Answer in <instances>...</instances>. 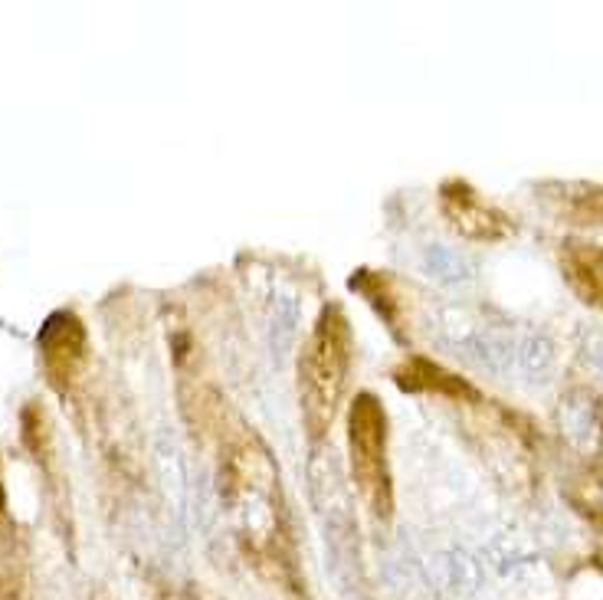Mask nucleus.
Segmentation results:
<instances>
[{"label": "nucleus", "instance_id": "0eeeda50", "mask_svg": "<svg viewBox=\"0 0 603 600\" xmlns=\"http://www.w3.org/2000/svg\"><path fill=\"white\" fill-rule=\"evenodd\" d=\"M581 355L590 368L603 374V328H587L581 335Z\"/></svg>", "mask_w": 603, "mask_h": 600}, {"label": "nucleus", "instance_id": "20e7f679", "mask_svg": "<svg viewBox=\"0 0 603 600\" xmlns=\"http://www.w3.org/2000/svg\"><path fill=\"white\" fill-rule=\"evenodd\" d=\"M433 571H436V584L453 597L476 594V587L482 581L479 561L469 558L466 551H446V555H440L433 561Z\"/></svg>", "mask_w": 603, "mask_h": 600}, {"label": "nucleus", "instance_id": "39448f33", "mask_svg": "<svg viewBox=\"0 0 603 600\" xmlns=\"http://www.w3.org/2000/svg\"><path fill=\"white\" fill-rule=\"evenodd\" d=\"M554 361H558V351H554V341L541 332H525L518 338L515 348V368L525 374L528 381L545 384L554 374Z\"/></svg>", "mask_w": 603, "mask_h": 600}, {"label": "nucleus", "instance_id": "423d86ee", "mask_svg": "<svg viewBox=\"0 0 603 600\" xmlns=\"http://www.w3.org/2000/svg\"><path fill=\"white\" fill-rule=\"evenodd\" d=\"M427 266H430V273L443 282H469L476 276V266H472L459 250H446V246H433L427 253Z\"/></svg>", "mask_w": 603, "mask_h": 600}, {"label": "nucleus", "instance_id": "7ed1b4c3", "mask_svg": "<svg viewBox=\"0 0 603 600\" xmlns=\"http://www.w3.org/2000/svg\"><path fill=\"white\" fill-rule=\"evenodd\" d=\"M561 433L577 450H597V443L603 440V410L594 394L567 391V397L561 400Z\"/></svg>", "mask_w": 603, "mask_h": 600}, {"label": "nucleus", "instance_id": "f257e3e1", "mask_svg": "<svg viewBox=\"0 0 603 600\" xmlns=\"http://www.w3.org/2000/svg\"><path fill=\"white\" fill-rule=\"evenodd\" d=\"M348 361H351V332L345 315L338 309H325L299 358L302 414L312 433H322L331 417H335V404L341 391H345Z\"/></svg>", "mask_w": 603, "mask_h": 600}, {"label": "nucleus", "instance_id": "f03ea898", "mask_svg": "<svg viewBox=\"0 0 603 600\" xmlns=\"http://www.w3.org/2000/svg\"><path fill=\"white\" fill-rule=\"evenodd\" d=\"M351 466L354 479L377 512H387V463H384V410L371 394H361L351 410Z\"/></svg>", "mask_w": 603, "mask_h": 600}]
</instances>
